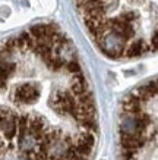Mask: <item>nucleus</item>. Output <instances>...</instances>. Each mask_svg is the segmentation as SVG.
Wrapping results in <instances>:
<instances>
[{"mask_svg":"<svg viewBox=\"0 0 158 160\" xmlns=\"http://www.w3.org/2000/svg\"><path fill=\"white\" fill-rule=\"evenodd\" d=\"M12 38L15 68L6 90L18 113L21 159L92 160L98 116L72 40L54 22Z\"/></svg>","mask_w":158,"mask_h":160,"instance_id":"f257e3e1","label":"nucleus"},{"mask_svg":"<svg viewBox=\"0 0 158 160\" xmlns=\"http://www.w3.org/2000/svg\"><path fill=\"white\" fill-rule=\"evenodd\" d=\"M101 53L132 60L158 53V0H73Z\"/></svg>","mask_w":158,"mask_h":160,"instance_id":"f03ea898","label":"nucleus"},{"mask_svg":"<svg viewBox=\"0 0 158 160\" xmlns=\"http://www.w3.org/2000/svg\"><path fill=\"white\" fill-rule=\"evenodd\" d=\"M120 160H158V78L141 84L119 110Z\"/></svg>","mask_w":158,"mask_h":160,"instance_id":"7ed1b4c3","label":"nucleus"}]
</instances>
